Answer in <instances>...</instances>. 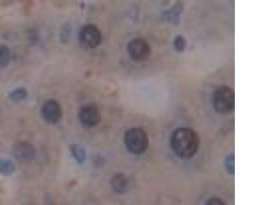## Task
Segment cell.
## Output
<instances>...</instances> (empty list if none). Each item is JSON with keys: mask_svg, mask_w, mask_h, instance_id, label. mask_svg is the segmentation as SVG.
I'll list each match as a JSON object with an SVG mask.
<instances>
[{"mask_svg": "<svg viewBox=\"0 0 273 205\" xmlns=\"http://www.w3.org/2000/svg\"><path fill=\"white\" fill-rule=\"evenodd\" d=\"M41 116L49 124H56L63 118V109L58 101L49 99L41 107Z\"/></svg>", "mask_w": 273, "mask_h": 205, "instance_id": "cell-7", "label": "cell"}, {"mask_svg": "<svg viewBox=\"0 0 273 205\" xmlns=\"http://www.w3.org/2000/svg\"><path fill=\"white\" fill-rule=\"evenodd\" d=\"M71 151L74 158L76 159L79 164L84 162L86 158L85 149L79 144H73L71 147Z\"/></svg>", "mask_w": 273, "mask_h": 205, "instance_id": "cell-10", "label": "cell"}, {"mask_svg": "<svg viewBox=\"0 0 273 205\" xmlns=\"http://www.w3.org/2000/svg\"><path fill=\"white\" fill-rule=\"evenodd\" d=\"M226 166L227 170L230 174H234L235 167H234V155H229L227 157L226 160Z\"/></svg>", "mask_w": 273, "mask_h": 205, "instance_id": "cell-15", "label": "cell"}, {"mask_svg": "<svg viewBox=\"0 0 273 205\" xmlns=\"http://www.w3.org/2000/svg\"><path fill=\"white\" fill-rule=\"evenodd\" d=\"M111 188L117 194H124L128 190L129 180L123 174L115 175L111 179Z\"/></svg>", "mask_w": 273, "mask_h": 205, "instance_id": "cell-9", "label": "cell"}, {"mask_svg": "<svg viewBox=\"0 0 273 205\" xmlns=\"http://www.w3.org/2000/svg\"><path fill=\"white\" fill-rule=\"evenodd\" d=\"M78 39L81 46L86 49H95L100 45L102 35L97 25L87 24L79 32Z\"/></svg>", "mask_w": 273, "mask_h": 205, "instance_id": "cell-4", "label": "cell"}, {"mask_svg": "<svg viewBox=\"0 0 273 205\" xmlns=\"http://www.w3.org/2000/svg\"><path fill=\"white\" fill-rule=\"evenodd\" d=\"M11 61V51L7 45H0V67H6Z\"/></svg>", "mask_w": 273, "mask_h": 205, "instance_id": "cell-11", "label": "cell"}, {"mask_svg": "<svg viewBox=\"0 0 273 205\" xmlns=\"http://www.w3.org/2000/svg\"><path fill=\"white\" fill-rule=\"evenodd\" d=\"M79 119L85 128H93L101 122L100 110L96 105H83L79 111Z\"/></svg>", "mask_w": 273, "mask_h": 205, "instance_id": "cell-6", "label": "cell"}, {"mask_svg": "<svg viewBox=\"0 0 273 205\" xmlns=\"http://www.w3.org/2000/svg\"><path fill=\"white\" fill-rule=\"evenodd\" d=\"M15 165L9 159H3L0 161V172L4 175L13 174L15 171Z\"/></svg>", "mask_w": 273, "mask_h": 205, "instance_id": "cell-13", "label": "cell"}, {"mask_svg": "<svg viewBox=\"0 0 273 205\" xmlns=\"http://www.w3.org/2000/svg\"><path fill=\"white\" fill-rule=\"evenodd\" d=\"M170 144L177 156L183 159H190L198 151L200 139L193 129L180 127L173 131Z\"/></svg>", "mask_w": 273, "mask_h": 205, "instance_id": "cell-1", "label": "cell"}, {"mask_svg": "<svg viewBox=\"0 0 273 205\" xmlns=\"http://www.w3.org/2000/svg\"><path fill=\"white\" fill-rule=\"evenodd\" d=\"M127 51L129 56L135 62L147 61L150 57L151 49L150 45L142 38H136L131 40L127 45Z\"/></svg>", "mask_w": 273, "mask_h": 205, "instance_id": "cell-5", "label": "cell"}, {"mask_svg": "<svg viewBox=\"0 0 273 205\" xmlns=\"http://www.w3.org/2000/svg\"><path fill=\"white\" fill-rule=\"evenodd\" d=\"M27 97V90L24 87L14 90L9 95L10 99L14 102H19L26 99Z\"/></svg>", "mask_w": 273, "mask_h": 205, "instance_id": "cell-12", "label": "cell"}, {"mask_svg": "<svg viewBox=\"0 0 273 205\" xmlns=\"http://www.w3.org/2000/svg\"><path fill=\"white\" fill-rule=\"evenodd\" d=\"M13 151L16 158L22 161L32 160L36 155L35 147L27 142H18L14 146Z\"/></svg>", "mask_w": 273, "mask_h": 205, "instance_id": "cell-8", "label": "cell"}, {"mask_svg": "<svg viewBox=\"0 0 273 205\" xmlns=\"http://www.w3.org/2000/svg\"><path fill=\"white\" fill-rule=\"evenodd\" d=\"M213 106L215 110L222 114H227L235 108V93L232 87L223 85L213 93Z\"/></svg>", "mask_w": 273, "mask_h": 205, "instance_id": "cell-3", "label": "cell"}, {"mask_svg": "<svg viewBox=\"0 0 273 205\" xmlns=\"http://www.w3.org/2000/svg\"><path fill=\"white\" fill-rule=\"evenodd\" d=\"M173 46L179 52H182L186 48L187 41L182 36H177L173 41Z\"/></svg>", "mask_w": 273, "mask_h": 205, "instance_id": "cell-14", "label": "cell"}, {"mask_svg": "<svg viewBox=\"0 0 273 205\" xmlns=\"http://www.w3.org/2000/svg\"><path fill=\"white\" fill-rule=\"evenodd\" d=\"M125 144L129 152L133 155H141L147 151L149 146L148 137L143 129L134 127L125 132Z\"/></svg>", "mask_w": 273, "mask_h": 205, "instance_id": "cell-2", "label": "cell"}, {"mask_svg": "<svg viewBox=\"0 0 273 205\" xmlns=\"http://www.w3.org/2000/svg\"><path fill=\"white\" fill-rule=\"evenodd\" d=\"M206 205H226L221 199L219 198H212L209 199L206 202Z\"/></svg>", "mask_w": 273, "mask_h": 205, "instance_id": "cell-16", "label": "cell"}]
</instances>
